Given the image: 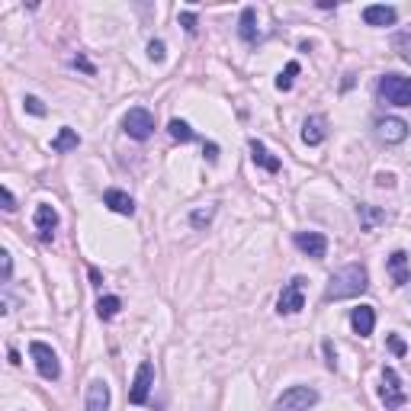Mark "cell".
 Listing matches in <instances>:
<instances>
[{
    "label": "cell",
    "instance_id": "obj_1",
    "mask_svg": "<svg viewBox=\"0 0 411 411\" xmlns=\"http://www.w3.org/2000/svg\"><path fill=\"white\" fill-rule=\"evenodd\" d=\"M369 289V273L363 264H347L337 273H331L325 289V302H341V299H354V296H363Z\"/></svg>",
    "mask_w": 411,
    "mask_h": 411
},
{
    "label": "cell",
    "instance_id": "obj_2",
    "mask_svg": "<svg viewBox=\"0 0 411 411\" xmlns=\"http://www.w3.org/2000/svg\"><path fill=\"white\" fill-rule=\"evenodd\" d=\"M315 405H318V389H312V386H289L273 402V411H308Z\"/></svg>",
    "mask_w": 411,
    "mask_h": 411
},
{
    "label": "cell",
    "instance_id": "obj_3",
    "mask_svg": "<svg viewBox=\"0 0 411 411\" xmlns=\"http://www.w3.org/2000/svg\"><path fill=\"white\" fill-rule=\"evenodd\" d=\"M379 97L392 106H411V77L383 74L379 77Z\"/></svg>",
    "mask_w": 411,
    "mask_h": 411
},
{
    "label": "cell",
    "instance_id": "obj_4",
    "mask_svg": "<svg viewBox=\"0 0 411 411\" xmlns=\"http://www.w3.org/2000/svg\"><path fill=\"white\" fill-rule=\"evenodd\" d=\"M122 132H126L129 139H135V141L151 139V132H154V116L145 110V106H132V110L122 116Z\"/></svg>",
    "mask_w": 411,
    "mask_h": 411
},
{
    "label": "cell",
    "instance_id": "obj_5",
    "mask_svg": "<svg viewBox=\"0 0 411 411\" xmlns=\"http://www.w3.org/2000/svg\"><path fill=\"white\" fill-rule=\"evenodd\" d=\"M29 354H33L35 369H39V376H42V379L55 383V379L62 376V363H58V354L45 341H33V344H29Z\"/></svg>",
    "mask_w": 411,
    "mask_h": 411
},
{
    "label": "cell",
    "instance_id": "obj_6",
    "mask_svg": "<svg viewBox=\"0 0 411 411\" xmlns=\"http://www.w3.org/2000/svg\"><path fill=\"white\" fill-rule=\"evenodd\" d=\"M302 308H306V279L293 277L283 286V293H279L277 312L279 315H296V312H302Z\"/></svg>",
    "mask_w": 411,
    "mask_h": 411
},
{
    "label": "cell",
    "instance_id": "obj_7",
    "mask_svg": "<svg viewBox=\"0 0 411 411\" xmlns=\"http://www.w3.org/2000/svg\"><path fill=\"white\" fill-rule=\"evenodd\" d=\"M379 398H383V405L389 411H398L405 402H408V395H405L402 389V379H398V373L392 366L383 369V386H379Z\"/></svg>",
    "mask_w": 411,
    "mask_h": 411
},
{
    "label": "cell",
    "instance_id": "obj_8",
    "mask_svg": "<svg viewBox=\"0 0 411 411\" xmlns=\"http://www.w3.org/2000/svg\"><path fill=\"white\" fill-rule=\"evenodd\" d=\"M151 386H154V366L148 360H141L139 369H135L132 386H129V402H132V405H145L148 395H151Z\"/></svg>",
    "mask_w": 411,
    "mask_h": 411
},
{
    "label": "cell",
    "instance_id": "obj_9",
    "mask_svg": "<svg viewBox=\"0 0 411 411\" xmlns=\"http://www.w3.org/2000/svg\"><path fill=\"white\" fill-rule=\"evenodd\" d=\"M293 241L302 254H308V257H315V260H321L328 254V238L321 235V231H296Z\"/></svg>",
    "mask_w": 411,
    "mask_h": 411
},
{
    "label": "cell",
    "instance_id": "obj_10",
    "mask_svg": "<svg viewBox=\"0 0 411 411\" xmlns=\"http://www.w3.org/2000/svg\"><path fill=\"white\" fill-rule=\"evenodd\" d=\"M376 135L386 145H398V141L408 139V122H405V119H395V116H386L376 122Z\"/></svg>",
    "mask_w": 411,
    "mask_h": 411
},
{
    "label": "cell",
    "instance_id": "obj_11",
    "mask_svg": "<svg viewBox=\"0 0 411 411\" xmlns=\"http://www.w3.org/2000/svg\"><path fill=\"white\" fill-rule=\"evenodd\" d=\"M55 228H58V212L52 202H39L35 206V231L42 241H52L55 238Z\"/></svg>",
    "mask_w": 411,
    "mask_h": 411
},
{
    "label": "cell",
    "instance_id": "obj_12",
    "mask_svg": "<svg viewBox=\"0 0 411 411\" xmlns=\"http://www.w3.org/2000/svg\"><path fill=\"white\" fill-rule=\"evenodd\" d=\"M395 20H398L395 7H386V4H373V7L363 10V23L366 26L383 29V26H395Z\"/></svg>",
    "mask_w": 411,
    "mask_h": 411
},
{
    "label": "cell",
    "instance_id": "obj_13",
    "mask_svg": "<svg viewBox=\"0 0 411 411\" xmlns=\"http://www.w3.org/2000/svg\"><path fill=\"white\" fill-rule=\"evenodd\" d=\"M251 161L257 164L260 170H267V174H279V158L277 154H270V148L264 145V141H257V139H251Z\"/></svg>",
    "mask_w": 411,
    "mask_h": 411
},
{
    "label": "cell",
    "instance_id": "obj_14",
    "mask_svg": "<svg viewBox=\"0 0 411 411\" xmlns=\"http://www.w3.org/2000/svg\"><path fill=\"white\" fill-rule=\"evenodd\" d=\"M350 325H354V331L360 337L373 335V328H376V312H373V306H357L354 312H350Z\"/></svg>",
    "mask_w": 411,
    "mask_h": 411
},
{
    "label": "cell",
    "instance_id": "obj_15",
    "mask_svg": "<svg viewBox=\"0 0 411 411\" xmlns=\"http://www.w3.org/2000/svg\"><path fill=\"white\" fill-rule=\"evenodd\" d=\"M87 411H110V386L103 379H93L87 389Z\"/></svg>",
    "mask_w": 411,
    "mask_h": 411
},
{
    "label": "cell",
    "instance_id": "obj_16",
    "mask_svg": "<svg viewBox=\"0 0 411 411\" xmlns=\"http://www.w3.org/2000/svg\"><path fill=\"white\" fill-rule=\"evenodd\" d=\"M103 202L110 206L112 212H119V216H132L135 212V202H132V196L129 193H122V190H116V187H110L103 193Z\"/></svg>",
    "mask_w": 411,
    "mask_h": 411
},
{
    "label": "cell",
    "instance_id": "obj_17",
    "mask_svg": "<svg viewBox=\"0 0 411 411\" xmlns=\"http://www.w3.org/2000/svg\"><path fill=\"white\" fill-rule=\"evenodd\" d=\"M238 35L244 42H257L260 33H257V10L254 7H244L241 10V20H238Z\"/></svg>",
    "mask_w": 411,
    "mask_h": 411
},
{
    "label": "cell",
    "instance_id": "obj_18",
    "mask_svg": "<svg viewBox=\"0 0 411 411\" xmlns=\"http://www.w3.org/2000/svg\"><path fill=\"white\" fill-rule=\"evenodd\" d=\"M408 264H411V257L405 251H395L389 257V273H392V283L395 286H405L411 279V270H408Z\"/></svg>",
    "mask_w": 411,
    "mask_h": 411
},
{
    "label": "cell",
    "instance_id": "obj_19",
    "mask_svg": "<svg viewBox=\"0 0 411 411\" xmlns=\"http://www.w3.org/2000/svg\"><path fill=\"white\" fill-rule=\"evenodd\" d=\"M357 216H360L363 231H376V225L386 222V212L376 209V206H369V202H360V206H357Z\"/></svg>",
    "mask_w": 411,
    "mask_h": 411
},
{
    "label": "cell",
    "instance_id": "obj_20",
    "mask_svg": "<svg viewBox=\"0 0 411 411\" xmlns=\"http://www.w3.org/2000/svg\"><path fill=\"white\" fill-rule=\"evenodd\" d=\"M302 141H306V145H321V141H325V119L308 116L306 122H302Z\"/></svg>",
    "mask_w": 411,
    "mask_h": 411
},
{
    "label": "cell",
    "instance_id": "obj_21",
    "mask_svg": "<svg viewBox=\"0 0 411 411\" xmlns=\"http://www.w3.org/2000/svg\"><path fill=\"white\" fill-rule=\"evenodd\" d=\"M77 145H81V135H77L74 129H68V126L58 129V135L52 139V151H55V154H68V151H74Z\"/></svg>",
    "mask_w": 411,
    "mask_h": 411
},
{
    "label": "cell",
    "instance_id": "obj_22",
    "mask_svg": "<svg viewBox=\"0 0 411 411\" xmlns=\"http://www.w3.org/2000/svg\"><path fill=\"white\" fill-rule=\"evenodd\" d=\"M119 308H122V299H119V296H103V299L97 302V315L103 321H112L119 315Z\"/></svg>",
    "mask_w": 411,
    "mask_h": 411
},
{
    "label": "cell",
    "instance_id": "obj_23",
    "mask_svg": "<svg viewBox=\"0 0 411 411\" xmlns=\"http://www.w3.org/2000/svg\"><path fill=\"white\" fill-rule=\"evenodd\" d=\"M168 132H170V139H177V141H193L196 139V132L187 126V122H183V119H170Z\"/></svg>",
    "mask_w": 411,
    "mask_h": 411
},
{
    "label": "cell",
    "instance_id": "obj_24",
    "mask_svg": "<svg viewBox=\"0 0 411 411\" xmlns=\"http://www.w3.org/2000/svg\"><path fill=\"white\" fill-rule=\"evenodd\" d=\"M296 74H299V62H289L283 74L277 77V87H279V91H289V87H293V81H296Z\"/></svg>",
    "mask_w": 411,
    "mask_h": 411
},
{
    "label": "cell",
    "instance_id": "obj_25",
    "mask_svg": "<svg viewBox=\"0 0 411 411\" xmlns=\"http://www.w3.org/2000/svg\"><path fill=\"white\" fill-rule=\"evenodd\" d=\"M212 216H216V209H196L193 216H190V222H193V228H202V225H209Z\"/></svg>",
    "mask_w": 411,
    "mask_h": 411
},
{
    "label": "cell",
    "instance_id": "obj_26",
    "mask_svg": "<svg viewBox=\"0 0 411 411\" xmlns=\"http://www.w3.org/2000/svg\"><path fill=\"white\" fill-rule=\"evenodd\" d=\"M164 55H168V52H164V42H161V39H151V42H148V58H151V62H164Z\"/></svg>",
    "mask_w": 411,
    "mask_h": 411
},
{
    "label": "cell",
    "instance_id": "obj_27",
    "mask_svg": "<svg viewBox=\"0 0 411 411\" xmlns=\"http://www.w3.org/2000/svg\"><path fill=\"white\" fill-rule=\"evenodd\" d=\"M23 106H26V110L33 112V116H45V112H49V110H45V103H42L39 97H26V100H23Z\"/></svg>",
    "mask_w": 411,
    "mask_h": 411
},
{
    "label": "cell",
    "instance_id": "obj_28",
    "mask_svg": "<svg viewBox=\"0 0 411 411\" xmlns=\"http://www.w3.org/2000/svg\"><path fill=\"white\" fill-rule=\"evenodd\" d=\"M0 267H4V283H10V277H13V257H10V251H0Z\"/></svg>",
    "mask_w": 411,
    "mask_h": 411
},
{
    "label": "cell",
    "instance_id": "obj_29",
    "mask_svg": "<svg viewBox=\"0 0 411 411\" xmlns=\"http://www.w3.org/2000/svg\"><path fill=\"white\" fill-rule=\"evenodd\" d=\"M0 202H4V209L7 212L16 209V199H13V193H10V187H0Z\"/></svg>",
    "mask_w": 411,
    "mask_h": 411
},
{
    "label": "cell",
    "instance_id": "obj_30",
    "mask_svg": "<svg viewBox=\"0 0 411 411\" xmlns=\"http://www.w3.org/2000/svg\"><path fill=\"white\" fill-rule=\"evenodd\" d=\"M389 347H392V354H395V357H405V354H408V347H405V341H402L398 335H389Z\"/></svg>",
    "mask_w": 411,
    "mask_h": 411
},
{
    "label": "cell",
    "instance_id": "obj_31",
    "mask_svg": "<svg viewBox=\"0 0 411 411\" xmlns=\"http://www.w3.org/2000/svg\"><path fill=\"white\" fill-rule=\"evenodd\" d=\"M321 347H325V363H328V369H337V354H335V347H331V341H325Z\"/></svg>",
    "mask_w": 411,
    "mask_h": 411
},
{
    "label": "cell",
    "instance_id": "obj_32",
    "mask_svg": "<svg viewBox=\"0 0 411 411\" xmlns=\"http://www.w3.org/2000/svg\"><path fill=\"white\" fill-rule=\"evenodd\" d=\"M202 154H206L209 164H216V161H219V145H216V141H206V145H202Z\"/></svg>",
    "mask_w": 411,
    "mask_h": 411
},
{
    "label": "cell",
    "instance_id": "obj_33",
    "mask_svg": "<svg viewBox=\"0 0 411 411\" xmlns=\"http://www.w3.org/2000/svg\"><path fill=\"white\" fill-rule=\"evenodd\" d=\"M376 187L392 190V187H395V174H389V170H386V174H376Z\"/></svg>",
    "mask_w": 411,
    "mask_h": 411
},
{
    "label": "cell",
    "instance_id": "obj_34",
    "mask_svg": "<svg viewBox=\"0 0 411 411\" xmlns=\"http://www.w3.org/2000/svg\"><path fill=\"white\" fill-rule=\"evenodd\" d=\"M180 26L187 33H196V13H180Z\"/></svg>",
    "mask_w": 411,
    "mask_h": 411
},
{
    "label": "cell",
    "instance_id": "obj_35",
    "mask_svg": "<svg viewBox=\"0 0 411 411\" xmlns=\"http://www.w3.org/2000/svg\"><path fill=\"white\" fill-rule=\"evenodd\" d=\"M71 64H74V68H81V71H87V74H93V64L87 62L84 55H77V58H74V62H71Z\"/></svg>",
    "mask_w": 411,
    "mask_h": 411
}]
</instances>
